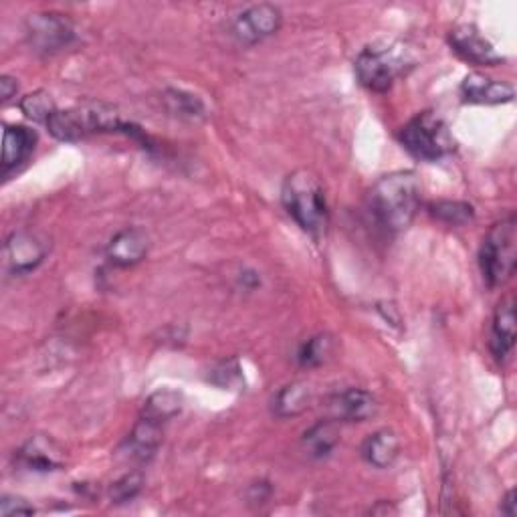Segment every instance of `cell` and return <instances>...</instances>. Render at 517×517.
Wrapping results in <instances>:
<instances>
[{"label": "cell", "instance_id": "obj_1", "mask_svg": "<svg viewBox=\"0 0 517 517\" xmlns=\"http://www.w3.org/2000/svg\"><path fill=\"white\" fill-rule=\"evenodd\" d=\"M421 188L415 172L400 170L382 176L370 190V213L390 233L410 227L419 211Z\"/></svg>", "mask_w": 517, "mask_h": 517}, {"label": "cell", "instance_id": "obj_2", "mask_svg": "<svg viewBox=\"0 0 517 517\" xmlns=\"http://www.w3.org/2000/svg\"><path fill=\"white\" fill-rule=\"evenodd\" d=\"M281 200L289 217L312 237H322L328 229L330 213L320 178L312 170H295L283 182Z\"/></svg>", "mask_w": 517, "mask_h": 517}, {"label": "cell", "instance_id": "obj_3", "mask_svg": "<svg viewBox=\"0 0 517 517\" xmlns=\"http://www.w3.org/2000/svg\"><path fill=\"white\" fill-rule=\"evenodd\" d=\"M417 57L412 49L402 41H378L368 45L354 63L358 81L374 91H388L402 75L415 67Z\"/></svg>", "mask_w": 517, "mask_h": 517}, {"label": "cell", "instance_id": "obj_4", "mask_svg": "<svg viewBox=\"0 0 517 517\" xmlns=\"http://www.w3.org/2000/svg\"><path fill=\"white\" fill-rule=\"evenodd\" d=\"M47 130L61 142H77L101 132H130V124L120 120V114L103 103H85L71 110H55L47 120Z\"/></svg>", "mask_w": 517, "mask_h": 517}, {"label": "cell", "instance_id": "obj_5", "mask_svg": "<svg viewBox=\"0 0 517 517\" xmlns=\"http://www.w3.org/2000/svg\"><path fill=\"white\" fill-rule=\"evenodd\" d=\"M406 152L425 162H437L455 150V138L445 120L435 112L412 118L398 134Z\"/></svg>", "mask_w": 517, "mask_h": 517}, {"label": "cell", "instance_id": "obj_6", "mask_svg": "<svg viewBox=\"0 0 517 517\" xmlns=\"http://www.w3.org/2000/svg\"><path fill=\"white\" fill-rule=\"evenodd\" d=\"M515 217H507L497 223L483 241L481 247V271L489 287H499L511 279L515 271Z\"/></svg>", "mask_w": 517, "mask_h": 517}, {"label": "cell", "instance_id": "obj_7", "mask_svg": "<svg viewBox=\"0 0 517 517\" xmlns=\"http://www.w3.org/2000/svg\"><path fill=\"white\" fill-rule=\"evenodd\" d=\"M27 37L35 51L53 55L75 41V29L69 19L57 13L31 15L27 21Z\"/></svg>", "mask_w": 517, "mask_h": 517}, {"label": "cell", "instance_id": "obj_8", "mask_svg": "<svg viewBox=\"0 0 517 517\" xmlns=\"http://www.w3.org/2000/svg\"><path fill=\"white\" fill-rule=\"evenodd\" d=\"M449 45L467 63L479 67H493L503 63L497 49L479 33L475 25H459L449 33Z\"/></svg>", "mask_w": 517, "mask_h": 517}, {"label": "cell", "instance_id": "obj_9", "mask_svg": "<svg viewBox=\"0 0 517 517\" xmlns=\"http://www.w3.org/2000/svg\"><path fill=\"white\" fill-rule=\"evenodd\" d=\"M281 11L273 5H257L247 9L237 17L233 25L235 37L245 45H255L271 35H275L281 27Z\"/></svg>", "mask_w": 517, "mask_h": 517}, {"label": "cell", "instance_id": "obj_10", "mask_svg": "<svg viewBox=\"0 0 517 517\" xmlns=\"http://www.w3.org/2000/svg\"><path fill=\"white\" fill-rule=\"evenodd\" d=\"M461 97L465 103H479V106H499L509 103L515 97L513 85L491 79L483 73H469L461 83Z\"/></svg>", "mask_w": 517, "mask_h": 517}, {"label": "cell", "instance_id": "obj_11", "mask_svg": "<svg viewBox=\"0 0 517 517\" xmlns=\"http://www.w3.org/2000/svg\"><path fill=\"white\" fill-rule=\"evenodd\" d=\"M47 255L45 243L31 233H13L5 245L7 265L13 273L25 275L37 269Z\"/></svg>", "mask_w": 517, "mask_h": 517}, {"label": "cell", "instance_id": "obj_12", "mask_svg": "<svg viewBox=\"0 0 517 517\" xmlns=\"http://www.w3.org/2000/svg\"><path fill=\"white\" fill-rule=\"evenodd\" d=\"M489 346L497 360H505L515 346V301L511 295L501 299L495 309Z\"/></svg>", "mask_w": 517, "mask_h": 517}, {"label": "cell", "instance_id": "obj_13", "mask_svg": "<svg viewBox=\"0 0 517 517\" xmlns=\"http://www.w3.org/2000/svg\"><path fill=\"white\" fill-rule=\"evenodd\" d=\"M376 408L374 396L362 388H348L332 400L336 421L364 423L376 415Z\"/></svg>", "mask_w": 517, "mask_h": 517}, {"label": "cell", "instance_id": "obj_14", "mask_svg": "<svg viewBox=\"0 0 517 517\" xmlns=\"http://www.w3.org/2000/svg\"><path fill=\"white\" fill-rule=\"evenodd\" d=\"M17 463L19 467L35 473H47V471H57L63 467V457L61 451L55 447L53 441L35 437L27 441L19 453H17Z\"/></svg>", "mask_w": 517, "mask_h": 517}, {"label": "cell", "instance_id": "obj_15", "mask_svg": "<svg viewBox=\"0 0 517 517\" xmlns=\"http://www.w3.org/2000/svg\"><path fill=\"white\" fill-rule=\"evenodd\" d=\"M148 247V237L140 229H124L110 241L106 253L110 263L118 267H134L148 255Z\"/></svg>", "mask_w": 517, "mask_h": 517}, {"label": "cell", "instance_id": "obj_16", "mask_svg": "<svg viewBox=\"0 0 517 517\" xmlns=\"http://www.w3.org/2000/svg\"><path fill=\"white\" fill-rule=\"evenodd\" d=\"M37 144V134L27 126H7L3 140V170L9 174L29 160Z\"/></svg>", "mask_w": 517, "mask_h": 517}, {"label": "cell", "instance_id": "obj_17", "mask_svg": "<svg viewBox=\"0 0 517 517\" xmlns=\"http://www.w3.org/2000/svg\"><path fill=\"white\" fill-rule=\"evenodd\" d=\"M162 429L164 425L140 417L126 443L128 455L138 463H148L162 445Z\"/></svg>", "mask_w": 517, "mask_h": 517}, {"label": "cell", "instance_id": "obj_18", "mask_svg": "<svg viewBox=\"0 0 517 517\" xmlns=\"http://www.w3.org/2000/svg\"><path fill=\"white\" fill-rule=\"evenodd\" d=\"M400 453V441L392 431H378L370 435L362 445V457L376 469L390 467Z\"/></svg>", "mask_w": 517, "mask_h": 517}, {"label": "cell", "instance_id": "obj_19", "mask_svg": "<svg viewBox=\"0 0 517 517\" xmlns=\"http://www.w3.org/2000/svg\"><path fill=\"white\" fill-rule=\"evenodd\" d=\"M340 443V429L334 421H322L303 435V447L309 457L324 459Z\"/></svg>", "mask_w": 517, "mask_h": 517}, {"label": "cell", "instance_id": "obj_20", "mask_svg": "<svg viewBox=\"0 0 517 517\" xmlns=\"http://www.w3.org/2000/svg\"><path fill=\"white\" fill-rule=\"evenodd\" d=\"M309 396H312V392H309L307 384L303 382L287 384L273 396V412L279 419L297 417L307 408Z\"/></svg>", "mask_w": 517, "mask_h": 517}, {"label": "cell", "instance_id": "obj_21", "mask_svg": "<svg viewBox=\"0 0 517 517\" xmlns=\"http://www.w3.org/2000/svg\"><path fill=\"white\" fill-rule=\"evenodd\" d=\"M182 410V394L176 390H158L154 392L142 408V417L166 425Z\"/></svg>", "mask_w": 517, "mask_h": 517}, {"label": "cell", "instance_id": "obj_22", "mask_svg": "<svg viewBox=\"0 0 517 517\" xmlns=\"http://www.w3.org/2000/svg\"><path fill=\"white\" fill-rule=\"evenodd\" d=\"M334 342L328 334H318L314 338H309L297 352V360L303 368H314L320 366L328 360V356L332 354Z\"/></svg>", "mask_w": 517, "mask_h": 517}, {"label": "cell", "instance_id": "obj_23", "mask_svg": "<svg viewBox=\"0 0 517 517\" xmlns=\"http://www.w3.org/2000/svg\"><path fill=\"white\" fill-rule=\"evenodd\" d=\"M431 215L447 225H465L467 221L473 219V206L467 202H451V200H441L431 204Z\"/></svg>", "mask_w": 517, "mask_h": 517}, {"label": "cell", "instance_id": "obj_24", "mask_svg": "<svg viewBox=\"0 0 517 517\" xmlns=\"http://www.w3.org/2000/svg\"><path fill=\"white\" fill-rule=\"evenodd\" d=\"M21 110L27 118L35 120V122H43L47 124V120L51 118V114L57 110L55 103L51 99V95H47L45 91H37V93H31L27 95L23 101H21Z\"/></svg>", "mask_w": 517, "mask_h": 517}, {"label": "cell", "instance_id": "obj_25", "mask_svg": "<svg viewBox=\"0 0 517 517\" xmlns=\"http://www.w3.org/2000/svg\"><path fill=\"white\" fill-rule=\"evenodd\" d=\"M142 475L140 473H128L124 475L120 481L114 483L112 491H110V497H112V503H128L132 501L140 489H142Z\"/></svg>", "mask_w": 517, "mask_h": 517}, {"label": "cell", "instance_id": "obj_26", "mask_svg": "<svg viewBox=\"0 0 517 517\" xmlns=\"http://www.w3.org/2000/svg\"><path fill=\"white\" fill-rule=\"evenodd\" d=\"M35 513V507L29 505L25 499L21 497H3V501H0V515H33Z\"/></svg>", "mask_w": 517, "mask_h": 517}, {"label": "cell", "instance_id": "obj_27", "mask_svg": "<svg viewBox=\"0 0 517 517\" xmlns=\"http://www.w3.org/2000/svg\"><path fill=\"white\" fill-rule=\"evenodd\" d=\"M17 89H19V85L13 77H9V75L0 77V93H3V101H9L11 97H15Z\"/></svg>", "mask_w": 517, "mask_h": 517}, {"label": "cell", "instance_id": "obj_28", "mask_svg": "<svg viewBox=\"0 0 517 517\" xmlns=\"http://www.w3.org/2000/svg\"><path fill=\"white\" fill-rule=\"evenodd\" d=\"M515 493L513 491H509L507 495H505V499L501 501V513H505V515H515Z\"/></svg>", "mask_w": 517, "mask_h": 517}]
</instances>
